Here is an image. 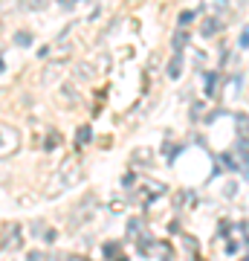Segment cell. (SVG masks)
Instances as JSON below:
<instances>
[{"label":"cell","mask_w":249,"mask_h":261,"mask_svg":"<svg viewBox=\"0 0 249 261\" xmlns=\"http://www.w3.org/2000/svg\"><path fill=\"white\" fill-rule=\"evenodd\" d=\"M217 160H220V166H223V168H229V171H235V168H238V160L232 157V151H226V154H220Z\"/></svg>","instance_id":"obj_11"},{"label":"cell","mask_w":249,"mask_h":261,"mask_svg":"<svg viewBox=\"0 0 249 261\" xmlns=\"http://www.w3.org/2000/svg\"><path fill=\"white\" fill-rule=\"evenodd\" d=\"M58 142H61V137H58L56 130H52V134H49V137H46V142H44V151H52L58 145Z\"/></svg>","instance_id":"obj_13"},{"label":"cell","mask_w":249,"mask_h":261,"mask_svg":"<svg viewBox=\"0 0 249 261\" xmlns=\"http://www.w3.org/2000/svg\"><path fill=\"white\" fill-rule=\"evenodd\" d=\"M58 6H61L64 12H70V9L75 6V0H58Z\"/></svg>","instance_id":"obj_21"},{"label":"cell","mask_w":249,"mask_h":261,"mask_svg":"<svg viewBox=\"0 0 249 261\" xmlns=\"http://www.w3.org/2000/svg\"><path fill=\"white\" fill-rule=\"evenodd\" d=\"M116 261H128V258H125V255H119V258H116Z\"/></svg>","instance_id":"obj_27"},{"label":"cell","mask_w":249,"mask_h":261,"mask_svg":"<svg viewBox=\"0 0 249 261\" xmlns=\"http://www.w3.org/2000/svg\"><path fill=\"white\" fill-rule=\"evenodd\" d=\"M3 70H6V64H3V58H0V73H3Z\"/></svg>","instance_id":"obj_25"},{"label":"cell","mask_w":249,"mask_h":261,"mask_svg":"<svg viewBox=\"0 0 249 261\" xmlns=\"http://www.w3.org/2000/svg\"><path fill=\"white\" fill-rule=\"evenodd\" d=\"M133 160H136V163H148L151 157H148V151H142V148H139L136 154H133Z\"/></svg>","instance_id":"obj_19"},{"label":"cell","mask_w":249,"mask_h":261,"mask_svg":"<svg viewBox=\"0 0 249 261\" xmlns=\"http://www.w3.org/2000/svg\"><path fill=\"white\" fill-rule=\"evenodd\" d=\"M90 140H93V128H90V125H81V128H78V134H75V145L81 148L84 142H90Z\"/></svg>","instance_id":"obj_6"},{"label":"cell","mask_w":249,"mask_h":261,"mask_svg":"<svg viewBox=\"0 0 249 261\" xmlns=\"http://www.w3.org/2000/svg\"><path fill=\"white\" fill-rule=\"evenodd\" d=\"M102 252H104V258H110V261H116L122 255V244L119 241H107L102 247Z\"/></svg>","instance_id":"obj_4"},{"label":"cell","mask_w":249,"mask_h":261,"mask_svg":"<svg viewBox=\"0 0 249 261\" xmlns=\"http://www.w3.org/2000/svg\"><path fill=\"white\" fill-rule=\"evenodd\" d=\"M185 44H188V32H174V38H171V47H174V53H183L185 49Z\"/></svg>","instance_id":"obj_5"},{"label":"cell","mask_w":249,"mask_h":261,"mask_svg":"<svg viewBox=\"0 0 249 261\" xmlns=\"http://www.w3.org/2000/svg\"><path fill=\"white\" fill-rule=\"evenodd\" d=\"M235 125H238V130H240V134H249V116L238 113V116H235Z\"/></svg>","instance_id":"obj_12"},{"label":"cell","mask_w":249,"mask_h":261,"mask_svg":"<svg viewBox=\"0 0 249 261\" xmlns=\"http://www.w3.org/2000/svg\"><path fill=\"white\" fill-rule=\"evenodd\" d=\"M238 229H240V232H249V221H243V224H238Z\"/></svg>","instance_id":"obj_24"},{"label":"cell","mask_w":249,"mask_h":261,"mask_svg":"<svg viewBox=\"0 0 249 261\" xmlns=\"http://www.w3.org/2000/svg\"><path fill=\"white\" fill-rule=\"evenodd\" d=\"M238 44H240L243 49H249V27L243 29V32H240V41H238Z\"/></svg>","instance_id":"obj_15"},{"label":"cell","mask_w":249,"mask_h":261,"mask_svg":"<svg viewBox=\"0 0 249 261\" xmlns=\"http://www.w3.org/2000/svg\"><path fill=\"white\" fill-rule=\"evenodd\" d=\"M154 255H157L159 261H171V255H174V252H171V247L162 241V244H154Z\"/></svg>","instance_id":"obj_7"},{"label":"cell","mask_w":249,"mask_h":261,"mask_svg":"<svg viewBox=\"0 0 249 261\" xmlns=\"http://www.w3.org/2000/svg\"><path fill=\"white\" fill-rule=\"evenodd\" d=\"M180 75H183V56H180V53H174V58H171V61H168V79H180Z\"/></svg>","instance_id":"obj_3"},{"label":"cell","mask_w":249,"mask_h":261,"mask_svg":"<svg viewBox=\"0 0 249 261\" xmlns=\"http://www.w3.org/2000/svg\"><path fill=\"white\" fill-rule=\"evenodd\" d=\"M139 232H142V221H139V218H133V221L128 224V238H130V235H139Z\"/></svg>","instance_id":"obj_14"},{"label":"cell","mask_w":249,"mask_h":261,"mask_svg":"<svg viewBox=\"0 0 249 261\" xmlns=\"http://www.w3.org/2000/svg\"><path fill=\"white\" fill-rule=\"evenodd\" d=\"M217 232H220V235H229V232H232V224H229V221H220V226H217Z\"/></svg>","instance_id":"obj_18"},{"label":"cell","mask_w":249,"mask_h":261,"mask_svg":"<svg viewBox=\"0 0 249 261\" xmlns=\"http://www.w3.org/2000/svg\"><path fill=\"white\" fill-rule=\"evenodd\" d=\"M235 151H238V157L249 160V137H238V142H235Z\"/></svg>","instance_id":"obj_9"},{"label":"cell","mask_w":249,"mask_h":261,"mask_svg":"<svg viewBox=\"0 0 249 261\" xmlns=\"http://www.w3.org/2000/svg\"><path fill=\"white\" fill-rule=\"evenodd\" d=\"M217 32H223V20L220 18H206L203 23H200V35L203 38H212V35H217Z\"/></svg>","instance_id":"obj_2"},{"label":"cell","mask_w":249,"mask_h":261,"mask_svg":"<svg viewBox=\"0 0 249 261\" xmlns=\"http://www.w3.org/2000/svg\"><path fill=\"white\" fill-rule=\"evenodd\" d=\"M191 20H194V12H183V15H180V23H183V27H188Z\"/></svg>","instance_id":"obj_17"},{"label":"cell","mask_w":249,"mask_h":261,"mask_svg":"<svg viewBox=\"0 0 249 261\" xmlns=\"http://www.w3.org/2000/svg\"><path fill=\"white\" fill-rule=\"evenodd\" d=\"M29 6H32V9H46L49 0H29Z\"/></svg>","instance_id":"obj_16"},{"label":"cell","mask_w":249,"mask_h":261,"mask_svg":"<svg viewBox=\"0 0 249 261\" xmlns=\"http://www.w3.org/2000/svg\"><path fill=\"white\" fill-rule=\"evenodd\" d=\"M235 192H238V186H235V183H229V186H226V197H235Z\"/></svg>","instance_id":"obj_23"},{"label":"cell","mask_w":249,"mask_h":261,"mask_svg":"<svg viewBox=\"0 0 249 261\" xmlns=\"http://www.w3.org/2000/svg\"><path fill=\"white\" fill-rule=\"evenodd\" d=\"M238 252V241H226V255H235Z\"/></svg>","instance_id":"obj_20"},{"label":"cell","mask_w":249,"mask_h":261,"mask_svg":"<svg viewBox=\"0 0 249 261\" xmlns=\"http://www.w3.org/2000/svg\"><path fill=\"white\" fill-rule=\"evenodd\" d=\"M133 183H136V177H133V174H125V177H122V186H125V189L133 186Z\"/></svg>","instance_id":"obj_22"},{"label":"cell","mask_w":249,"mask_h":261,"mask_svg":"<svg viewBox=\"0 0 249 261\" xmlns=\"http://www.w3.org/2000/svg\"><path fill=\"white\" fill-rule=\"evenodd\" d=\"M217 82H220V75L217 73H206V96L217 93Z\"/></svg>","instance_id":"obj_8"},{"label":"cell","mask_w":249,"mask_h":261,"mask_svg":"<svg viewBox=\"0 0 249 261\" xmlns=\"http://www.w3.org/2000/svg\"><path fill=\"white\" fill-rule=\"evenodd\" d=\"M15 44H18V47H32V32H26V29L15 32Z\"/></svg>","instance_id":"obj_10"},{"label":"cell","mask_w":249,"mask_h":261,"mask_svg":"<svg viewBox=\"0 0 249 261\" xmlns=\"http://www.w3.org/2000/svg\"><path fill=\"white\" fill-rule=\"evenodd\" d=\"M243 261H249V255H246V258H243Z\"/></svg>","instance_id":"obj_28"},{"label":"cell","mask_w":249,"mask_h":261,"mask_svg":"<svg viewBox=\"0 0 249 261\" xmlns=\"http://www.w3.org/2000/svg\"><path fill=\"white\" fill-rule=\"evenodd\" d=\"M243 247H246V252H249V238H246V241H243Z\"/></svg>","instance_id":"obj_26"},{"label":"cell","mask_w":249,"mask_h":261,"mask_svg":"<svg viewBox=\"0 0 249 261\" xmlns=\"http://www.w3.org/2000/svg\"><path fill=\"white\" fill-rule=\"evenodd\" d=\"M20 244H23L20 226H18V224H12L9 229H6V235H3V247H6V250H20Z\"/></svg>","instance_id":"obj_1"}]
</instances>
